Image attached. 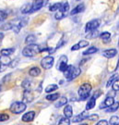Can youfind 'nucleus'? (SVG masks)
<instances>
[{
	"label": "nucleus",
	"instance_id": "f257e3e1",
	"mask_svg": "<svg viewBox=\"0 0 119 125\" xmlns=\"http://www.w3.org/2000/svg\"><path fill=\"white\" fill-rule=\"evenodd\" d=\"M80 73H81V71L79 68H75L73 65H67V67L64 72V76L69 82L77 78Z\"/></svg>",
	"mask_w": 119,
	"mask_h": 125
},
{
	"label": "nucleus",
	"instance_id": "f03ea898",
	"mask_svg": "<svg viewBox=\"0 0 119 125\" xmlns=\"http://www.w3.org/2000/svg\"><path fill=\"white\" fill-rule=\"evenodd\" d=\"M40 50H41V47L36 44L28 45L22 50V55L26 58H32L36 54L40 53Z\"/></svg>",
	"mask_w": 119,
	"mask_h": 125
},
{
	"label": "nucleus",
	"instance_id": "7ed1b4c3",
	"mask_svg": "<svg viewBox=\"0 0 119 125\" xmlns=\"http://www.w3.org/2000/svg\"><path fill=\"white\" fill-rule=\"evenodd\" d=\"M92 85L89 83H85L83 84L80 85V87L79 88L78 91V94L79 95V98L80 100H86L90 95V93L92 91Z\"/></svg>",
	"mask_w": 119,
	"mask_h": 125
},
{
	"label": "nucleus",
	"instance_id": "20e7f679",
	"mask_svg": "<svg viewBox=\"0 0 119 125\" xmlns=\"http://www.w3.org/2000/svg\"><path fill=\"white\" fill-rule=\"evenodd\" d=\"M9 109L14 114H20L23 111H25L26 104H24L23 102H15L11 105V107H10Z\"/></svg>",
	"mask_w": 119,
	"mask_h": 125
},
{
	"label": "nucleus",
	"instance_id": "39448f33",
	"mask_svg": "<svg viewBox=\"0 0 119 125\" xmlns=\"http://www.w3.org/2000/svg\"><path fill=\"white\" fill-rule=\"evenodd\" d=\"M100 24H101L100 20H98V19L92 20V21H90L87 22V24H86V26H85V31L89 33V32H91V31H96L98 28H99V26H100Z\"/></svg>",
	"mask_w": 119,
	"mask_h": 125
},
{
	"label": "nucleus",
	"instance_id": "423d86ee",
	"mask_svg": "<svg viewBox=\"0 0 119 125\" xmlns=\"http://www.w3.org/2000/svg\"><path fill=\"white\" fill-rule=\"evenodd\" d=\"M54 62H55V58L51 56H47V57H44L41 60V66L44 68V70H49L53 67Z\"/></svg>",
	"mask_w": 119,
	"mask_h": 125
},
{
	"label": "nucleus",
	"instance_id": "0eeeda50",
	"mask_svg": "<svg viewBox=\"0 0 119 125\" xmlns=\"http://www.w3.org/2000/svg\"><path fill=\"white\" fill-rule=\"evenodd\" d=\"M66 67H67V58H66V56L63 55L59 58V62L57 64V70L62 72H64L65 70L66 69Z\"/></svg>",
	"mask_w": 119,
	"mask_h": 125
},
{
	"label": "nucleus",
	"instance_id": "6e6552de",
	"mask_svg": "<svg viewBox=\"0 0 119 125\" xmlns=\"http://www.w3.org/2000/svg\"><path fill=\"white\" fill-rule=\"evenodd\" d=\"M11 59L9 57H6V56H0V72H3L6 67H8L10 65Z\"/></svg>",
	"mask_w": 119,
	"mask_h": 125
},
{
	"label": "nucleus",
	"instance_id": "1a4fd4ad",
	"mask_svg": "<svg viewBox=\"0 0 119 125\" xmlns=\"http://www.w3.org/2000/svg\"><path fill=\"white\" fill-rule=\"evenodd\" d=\"M44 0H34L33 3H31V13H33L35 11H38L44 7Z\"/></svg>",
	"mask_w": 119,
	"mask_h": 125
},
{
	"label": "nucleus",
	"instance_id": "9d476101",
	"mask_svg": "<svg viewBox=\"0 0 119 125\" xmlns=\"http://www.w3.org/2000/svg\"><path fill=\"white\" fill-rule=\"evenodd\" d=\"M89 116V112L87 111V110H84V111H82L80 114H79V115H77V116H75L73 119H72V122H74V123H77V122H80L81 121H83V120H85V119H87Z\"/></svg>",
	"mask_w": 119,
	"mask_h": 125
},
{
	"label": "nucleus",
	"instance_id": "9b49d317",
	"mask_svg": "<svg viewBox=\"0 0 119 125\" xmlns=\"http://www.w3.org/2000/svg\"><path fill=\"white\" fill-rule=\"evenodd\" d=\"M34 117H35V111H29L25 113L23 116H22L21 120L22 121H24V122H30V121H33V119H34Z\"/></svg>",
	"mask_w": 119,
	"mask_h": 125
},
{
	"label": "nucleus",
	"instance_id": "f8f14e48",
	"mask_svg": "<svg viewBox=\"0 0 119 125\" xmlns=\"http://www.w3.org/2000/svg\"><path fill=\"white\" fill-rule=\"evenodd\" d=\"M117 55V50L115 48H111V49L104 50L102 52V56L106 58H113Z\"/></svg>",
	"mask_w": 119,
	"mask_h": 125
},
{
	"label": "nucleus",
	"instance_id": "ddd939ff",
	"mask_svg": "<svg viewBox=\"0 0 119 125\" xmlns=\"http://www.w3.org/2000/svg\"><path fill=\"white\" fill-rule=\"evenodd\" d=\"M114 103H115L114 97L113 96H108V97H106L103 102L101 103V105L100 106V108H107V107H111Z\"/></svg>",
	"mask_w": 119,
	"mask_h": 125
},
{
	"label": "nucleus",
	"instance_id": "4468645a",
	"mask_svg": "<svg viewBox=\"0 0 119 125\" xmlns=\"http://www.w3.org/2000/svg\"><path fill=\"white\" fill-rule=\"evenodd\" d=\"M84 10H85V5H84L83 3H80V4H79L77 7H75L74 9L71 10L70 15H72V16H73V15H77V14L83 12Z\"/></svg>",
	"mask_w": 119,
	"mask_h": 125
},
{
	"label": "nucleus",
	"instance_id": "2eb2a0df",
	"mask_svg": "<svg viewBox=\"0 0 119 125\" xmlns=\"http://www.w3.org/2000/svg\"><path fill=\"white\" fill-rule=\"evenodd\" d=\"M68 10H69V4H68V2H63V3H61V6H60V8H59L57 11L61 12V13H63L66 16Z\"/></svg>",
	"mask_w": 119,
	"mask_h": 125
},
{
	"label": "nucleus",
	"instance_id": "dca6fc26",
	"mask_svg": "<svg viewBox=\"0 0 119 125\" xmlns=\"http://www.w3.org/2000/svg\"><path fill=\"white\" fill-rule=\"evenodd\" d=\"M23 100L25 102H31L33 100V95L30 90H25L23 93Z\"/></svg>",
	"mask_w": 119,
	"mask_h": 125
},
{
	"label": "nucleus",
	"instance_id": "f3484780",
	"mask_svg": "<svg viewBox=\"0 0 119 125\" xmlns=\"http://www.w3.org/2000/svg\"><path fill=\"white\" fill-rule=\"evenodd\" d=\"M64 115L66 118L67 119H69L72 117L73 115V109H72V107H71L70 105H66L65 108H64Z\"/></svg>",
	"mask_w": 119,
	"mask_h": 125
},
{
	"label": "nucleus",
	"instance_id": "a211bd4d",
	"mask_svg": "<svg viewBox=\"0 0 119 125\" xmlns=\"http://www.w3.org/2000/svg\"><path fill=\"white\" fill-rule=\"evenodd\" d=\"M31 4H30V3H26V4H24L21 7L20 12H21L22 14L31 13Z\"/></svg>",
	"mask_w": 119,
	"mask_h": 125
},
{
	"label": "nucleus",
	"instance_id": "6ab92c4d",
	"mask_svg": "<svg viewBox=\"0 0 119 125\" xmlns=\"http://www.w3.org/2000/svg\"><path fill=\"white\" fill-rule=\"evenodd\" d=\"M29 74L31 76V77H37V76H39L41 74V70H40V68L38 67H32L29 71Z\"/></svg>",
	"mask_w": 119,
	"mask_h": 125
},
{
	"label": "nucleus",
	"instance_id": "aec40b11",
	"mask_svg": "<svg viewBox=\"0 0 119 125\" xmlns=\"http://www.w3.org/2000/svg\"><path fill=\"white\" fill-rule=\"evenodd\" d=\"M67 103V98L66 96H61L60 98L58 99V101L55 103V107H61L63 106H66V104Z\"/></svg>",
	"mask_w": 119,
	"mask_h": 125
},
{
	"label": "nucleus",
	"instance_id": "412c9836",
	"mask_svg": "<svg viewBox=\"0 0 119 125\" xmlns=\"http://www.w3.org/2000/svg\"><path fill=\"white\" fill-rule=\"evenodd\" d=\"M15 49L14 48H5V49L1 50V56H6V57H9L10 55L14 53Z\"/></svg>",
	"mask_w": 119,
	"mask_h": 125
},
{
	"label": "nucleus",
	"instance_id": "4be33fe9",
	"mask_svg": "<svg viewBox=\"0 0 119 125\" xmlns=\"http://www.w3.org/2000/svg\"><path fill=\"white\" fill-rule=\"evenodd\" d=\"M95 104H96V99H94L93 97L90 99L87 103V105H86V110H90V109H92L93 107H95Z\"/></svg>",
	"mask_w": 119,
	"mask_h": 125
},
{
	"label": "nucleus",
	"instance_id": "5701e85b",
	"mask_svg": "<svg viewBox=\"0 0 119 125\" xmlns=\"http://www.w3.org/2000/svg\"><path fill=\"white\" fill-rule=\"evenodd\" d=\"M36 42V36L33 35V34H30L26 37V40H25V43L27 45H32Z\"/></svg>",
	"mask_w": 119,
	"mask_h": 125
},
{
	"label": "nucleus",
	"instance_id": "b1692460",
	"mask_svg": "<svg viewBox=\"0 0 119 125\" xmlns=\"http://www.w3.org/2000/svg\"><path fill=\"white\" fill-rule=\"evenodd\" d=\"M97 51H98L97 47H95V46H91V47H89L87 50H85V51H84L83 55L84 56H88V55H92V54L96 53Z\"/></svg>",
	"mask_w": 119,
	"mask_h": 125
},
{
	"label": "nucleus",
	"instance_id": "393cba45",
	"mask_svg": "<svg viewBox=\"0 0 119 125\" xmlns=\"http://www.w3.org/2000/svg\"><path fill=\"white\" fill-rule=\"evenodd\" d=\"M101 39L102 41H104V42H107V41H109L111 39V33L110 32H108V31H103V32H101Z\"/></svg>",
	"mask_w": 119,
	"mask_h": 125
},
{
	"label": "nucleus",
	"instance_id": "a878e982",
	"mask_svg": "<svg viewBox=\"0 0 119 125\" xmlns=\"http://www.w3.org/2000/svg\"><path fill=\"white\" fill-rule=\"evenodd\" d=\"M58 89V85L57 84H50L48 85V86H46V88H45V92L46 93H52V92H54V91H55V90Z\"/></svg>",
	"mask_w": 119,
	"mask_h": 125
},
{
	"label": "nucleus",
	"instance_id": "bb28decb",
	"mask_svg": "<svg viewBox=\"0 0 119 125\" xmlns=\"http://www.w3.org/2000/svg\"><path fill=\"white\" fill-rule=\"evenodd\" d=\"M59 98V94L58 93H55V94H50L46 95V99L49 101H55Z\"/></svg>",
	"mask_w": 119,
	"mask_h": 125
},
{
	"label": "nucleus",
	"instance_id": "cd10ccee",
	"mask_svg": "<svg viewBox=\"0 0 119 125\" xmlns=\"http://www.w3.org/2000/svg\"><path fill=\"white\" fill-rule=\"evenodd\" d=\"M12 28H13V23L7 22V23H4L1 26V30H3V31H9V30H12Z\"/></svg>",
	"mask_w": 119,
	"mask_h": 125
},
{
	"label": "nucleus",
	"instance_id": "c85d7f7f",
	"mask_svg": "<svg viewBox=\"0 0 119 125\" xmlns=\"http://www.w3.org/2000/svg\"><path fill=\"white\" fill-rule=\"evenodd\" d=\"M60 6H61V3H54L53 5L50 6L49 10L52 11V12H54V11H57L58 9H59V8H60Z\"/></svg>",
	"mask_w": 119,
	"mask_h": 125
},
{
	"label": "nucleus",
	"instance_id": "c756f323",
	"mask_svg": "<svg viewBox=\"0 0 119 125\" xmlns=\"http://www.w3.org/2000/svg\"><path fill=\"white\" fill-rule=\"evenodd\" d=\"M118 110V102L117 103H114L111 107H109L107 108V112H115Z\"/></svg>",
	"mask_w": 119,
	"mask_h": 125
},
{
	"label": "nucleus",
	"instance_id": "7c9ffc66",
	"mask_svg": "<svg viewBox=\"0 0 119 125\" xmlns=\"http://www.w3.org/2000/svg\"><path fill=\"white\" fill-rule=\"evenodd\" d=\"M77 45H78V46H79V48H82V47H86V46H88V45H90V43L86 40H80Z\"/></svg>",
	"mask_w": 119,
	"mask_h": 125
},
{
	"label": "nucleus",
	"instance_id": "2f4dec72",
	"mask_svg": "<svg viewBox=\"0 0 119 125\" xmlns=\"http://www.w3.org/2000/svg\"><path fill=\"white\" fill-rule=\"evenodd\" d=\"M58 125H70V121L67 118H62L58 122Z\"/></svg>",
	"mask_w": 119,
	"mask_h": 125
},
{
	"label": "nucleus",
	"instance_id": "473e14b6",
	"mask_svg": "<svg viewBox=\"0 0 119 125\" xmlns=\"http://www.w3.org/2000/svg\"><path fill=\"white\" fill-rule=\"evenodd\" d=\"M117 78H118V75H116V74L112 76L110 79H109V81H108V83H107V84H106V87H107V88H108V87H110V85H112V83H114Z\"/></svg>",
	"mask_w": 119,
	"mask_h": 125
},
{
	"label": "nucleus",
	"instance_id": "72a5a7b5",
	"mask_svg": "<svg viewBox=\"0 0 119 125\" xmlns=\"http://www.w3.org/2000/svg\"><path fill=\"white\" fill-rule=\"evenodd\" d=\"M110 125H118V117L113 116L110 119Z\"/></svg>",
	"mask_w": 119,
	"mask_h": 125
},
{
	"label": "nucleus",
	"instance_id": "f704fd0d",
	"mask_svg": "<svg viewBox=\"0 0 119 125\" xmlns=\"http://www.w3.org/2000/svg\"><path fill=\"white\" fill-rule=\"evenodd\" d=\"M22 87L25 90H30V87H31V82L28 80H25L23 83H22Z\"/></svg>",
	"mask_w": 119,
	"mask_h": 125
},
{
	"label": "nucleus",
	"instance_id": "c9c22d12",
	"mask_svg": "<svg viewBox=\"0 0 119 125\" xmlns=\"http://www.w3.org/2000/svg\"><path fill=\"white\" fill-rule=\"evenodd\" d=\"M9 119V116L7 113H0V122L6 121Z\"/></svg>",
	"mask_w": 119,
	"mask_h": 125
},
{
	"label": "nucleus",
	"instance_id": "e433bc0d",
	"mask_svg": "<svg viewBox=\"0 0 119 125\" xmlns=\"http://www.w3.org/2000/svg\"><path fill=\"white\" fill-rule=\"evenodd\" d=\"M98 36V31H91V32H89L88 35H87V38H94V37H97Z\"/></svg>",
	"mask_w": 119,
	"mask_h": 125
},
{
	"label": "nucleus",
	"instance_id": "4c0bfd02",
	"mask_svg": "<svg viewBox=\"0 0 119 125\" xmlns=\"http://www.w3.org/2000/svg\"><path fill=\"white\" fill-rule=\"evenodd\" d=\"M112 85H113V90H114V91H118V89H119L118 78H117V79H116V80L112 83Z\"/></svg>",
	"mask_w": 119,
	"mask_h": 125
},
{
	"label": "nucleus",
	"instance_id": "58836bf2",
	"mask_svg": "<svg viewBox=\"0 0 119 125\" xmlns=\"http://www.w3.org/2000/svg\"><path fill=\"white\" fill-rule=\"evenodd\" d=\"M8 17V14L5 12L4 10H0V21H5Z\"/></svg>",
	"mask_w": 119,
	"mask_h": 125
},
{
	"label": "nucleus",
	"instance_id": "ea45409f",
	"mask_svg": "<svg viewBox=\"0 0 119 125\" xmlns=\"http://www.w3.org/2000/svg\"><path fill=\"white\" fill-rule=\"evenodd\" d=\"M65 17V15L63 13H61V12H59V11H57L56 13H55V18L56 19V20H61V19H63Z\"/></svg>",
	"mask_w": 119,
	"mask_h": 125
},
{
	"label": "nucleus",
	"instance_id": "a19ab883",
	"mask_svg": "<svg viewBox=\"0 0 119 125\" xmlns=\"http://www.w3.org/2000/svg\"><path fill=\"white\" fill-rule=\"evenodd\" d=\"M98 118H99V116H98L97 114H92V115H91V116L89 115L87 119L91 120V121H96V120H98Z\"/></svg>",
	"mask_w": 119,
	"mask_h": 125
},
{
	"label": "nucleus",
	"instance_id": "79ce46f5",
	"mask_svg": "<svg viewBox=\"0 0 119 125\" xmlns=\"http://www.w3.org/2000/svg\"><path fill=\"white\" fill-rule=\"evenodd\" d=\"M101 91H100V90H98L97 92H96V93H95V94H93V98L94 99H96V98H98V97H99V96H100V95H101Z\"/></svg>",
	"mask_w": 119,
	"mask_h": 125
},
{
	"label": "nucleus",
	"instance_id": "37998d69",
	"mask_svg": "<svg viewBox=\"0 0 119 125\" xmlns=\"http://www.w3.org/2000/svg\"><path fill=\"white\" fill-rule=\"evenodd\" d=\"M96 125H108V122L105 120H102V121H98V123Z\"/></svg>",
	"mask_w": 119,
	"mask_h": 125
},
{
	"label": "nucleus",
	"instance_id": "c03bdc74",
	"mask_svg": "<svg viewBox=\"0 0 119 125\" xmlns=\"http://www.w3.org/2000/svg\"><path fill=\"white\" fill-rule=\"evenodd\" d=\"M79 46H78V45L76 44V45H74L72 47H71V51H76V50H79Z\"/></svg>",
	"mask_w": 119,
	"mask_h": 125
},
{
	"label": "nucleus",
	"instance_id": "a18cd8bd",
	"mask_svg": "<svg viewBox=\"0 0 119 125\" xmlns=\"http://www.w3.org/2000/svg\"><path fill=\"white\" fill-rule=\"evenodd\" d=\"M3 38H4V33L0 31V45H1V44H2V40H3Z\"/></svg>",
	"mask_w": 119,
	"mask_h": 125
},
{
	"label": "nucleus",
	"instance_id": "49530a36",
	"mask_svg": "<svg viewBox=\"0 0 119 125\" xmlns=\"http://www.w3.org/2000/svg\"><path fill=\"white\" fill-rule=\"evenodd\" d=\"M79 125H88V124H86V123H82V124H79Z\"/></svg>",
	"mask_w": 119,
	"mask_h": 125
},
{
	"label": "nucleus",
	"instance_id": "de8ad7c7",
	"mask_svg": "<svg viewBox=\"0 0 119 125\" xmlns=\"http://www.w3.org/2000/svg\"><path fill=\"white\" fill-rule=\"evenodd\" d=\"M0 91H1V84H0Z\"/></svg>",
	"mask_w": 119,
	"mask_h": 125
},
{
	"label": "nucleus",
	"instance_id": "09e8293b",
	"mask_svg": "<svg viewBox=\"0 0 119 125\" xmlns=\"http://www.w3.org/2000/svg\"><path fill=\"white\" fill-rule=\"evenodd\" d=\"M77 1H79V0H77Z\"/></svg>",
	"mask_w": 119,
	"mask_h": 125
}]
</instances>
